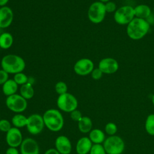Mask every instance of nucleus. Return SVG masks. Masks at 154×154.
Here are the masks:
<instances>
[{"mask_svg":"<svg viewBox=\"0 0 154 154\" xmlns=\"http://www.w3.org/2000/svg\"><path fill=\"white\" fill-rule=\"evenodd\" d=\"M135 17L146 19L151 14V9L146 4H139L134 7Z\"/></svg>","mask_w":154,"mask_h":154,"instance_id":"a211bd4d","label":"nucleus"},{"mask_svg":"<svg viewBox=\"0 0 154 154\" xmlns=\"http://www.w3.org/2000/svg\"><path fill=\"white\" fill-rule=\"evenodd\" d=\"M149 29L150 24L146 19L135 17L127 25L126 33L131 39L138 40L145 37Z\"/></svg>","mask_w":154,"mask_h":154,"instance_id":"f257e3e1","label":"nucleus"},{"mask_svg":"<svg viewBox=\"0 0 154 154\" xmlns=\"http://www.w3.org/2000/svg\"><path fill=\"white\" fill-rule=\"evenodd\" d=\"M109 1H110V0H99V2H101L103 3V4H105V3H106L107 2Z\"/></svg>","mask_w":154,"mask_h":154,"instance_id":"e433bc0d","label":"nucleus"},{"mask_svg":"<svg viewBox=\"0 0 154 154\" xmlns=\"http://www.w3.org/2000/svg\"><path fill=\"white\" fill-rule=\"evenodd\" d=\"M0 154H1V153H0Z\"/></svg>","mask_w":154,"mask_h":154,"instance_id":"a19ab883","label":"nucleus"},{"mask_svg":"<svg viewBox=\"0 0 154 154\" xmlns=\"http://www.w3.org/2000/svg\"><path fill=\"white\" fill-rule=\"evenodd\" d=\"M44 154H60L55 148L48 149L45 151Z\"/></svg>","mask_w":154,"mask_h":154,"instance_id":"f704fd0d","label":"nucleus"},{"mask_svg":"<svg viewBox=\"0 0 154 154\" xmlns=\"http://www.w3.org/2000/svg\"><path fill=\"white\" fill-rule=\"evenodd\" d=\"M57 105L60 111L70 113L77 109L78 102L74 95L67 92L58 96L57 99Z\"/></svg>","mask_w":154,"mask_h":154,"instance_id":"423d86ee","label":"nucleus"},{"mask_svg":"<svg viewBox=\"0 0 154 154\" xmlns=\"http://www.w3.org/2000/svg\"><path fill=\"white\" fill-rule=\"evenodd\" d=\"M9 0H0V6L4 7L6 6Z\"/></svg>","mask_w":154,"mask_h":154,"instance_id":"c9c22d12","label":"nucleus"},{"mask_svg":"<svg viewBox=\"0 0 154 154\" xmlns=\"http://www.w3.org/2000/svg\"><path fill=\"white\" fill-rule=\"evenodd\" d=\"M88 134V138L93 144H102L106 138L105 132L98 128L92 129Z\"/></svg>","mask_w":154,"mask_h":154,"instance_id":"f3484780","label":"nucleus"},{"mask_svg":"<svg viewBox=\"0 0 154 154\" xmlns=\"http://www.w3.org/2000/svg\"><path fill=\"white\" fill-rule=\"evenodd\" d=\"M106 14L105 4L99 1H95L91 4L87 11V16L89 20L95 24L103 22Z\"/></svg>","mask_w":154,"mask_h":154,"instance_id":"39448f33","label":"nucleus"},{"mask_svg":"<svg viewBox=\"0 0 154 154\" xmlns=\"http://www.w3.org/2000/svg\"><path fill=\"white\" fill-rule=\"evenodd\" d=\"M11 122L13 127L19 129L26 127L27 123V117L21 113L16 114L11 118Z\"/></svg>","mask_w":154,"mask_h":154,"instance_id":"5701e85b","label":"nucleus"},{"mask_svg":"<svg viewBox=\"0 0 154 154\" xmlns=\"http://www.w3.org/2000/svg\"><path fill=\"white\" fill-rule=\"evenodd\" d=\"M42 116L45 126L49 131L57 132L63 129L64 120L60 110L54 108L47 109Z\"/></svg>","mask_w":154,"mask_h":154,"instance_id":"7ed1b4c3","label":"nucleus"},{"mask_svg":"<svg viewBox=\"0 0 154 154\" xmlns=\"http://www.w3.org/2000/svg\"><path fill=\"white\" fill-rule=\"evenodd\" d=\"M55 149L60 154H70L72 150V145L67 137L60 135L55 140Z\"/></svg>","mask_w":154,"mask_h":154,"instance_id":"4468645a","label":"nucleus"},{"mask_svg":"<svg viewBox=\"0 0 154 154\" xmlns=\"http://www.w3.org/2000/svg\"><path fill=\"white\" fill-rule=\"evenodd\" d=\"M22 134L19 128L12 127L5 135V141L9 147H18L23 141Z\"/></svg>","mask_w":154,"mask_h":154,"instance_id":"9b49d317","label":"nucleus"},{"mask_svg":"<svg viewBox=\"0 0 154 154\" xmlns=\"http://www.w3.org/2000/svg\"><path fill=\"white\" fill-rule=\"evenodd\" d=\"M104 4L106 13H114L117 9L116 4L113 1H109Z\"/></svg>","mask_w":154,"mask_h":154,"instance_id":"c756f323","label":"nucleus"},{"mask_svg":"<svg viewBox=\"0 0 154 154\" xmlns=\"http://www.w3.org/2000/svg\"><path fill=\"white\" fill-rule=\"evenodd\" d=\"M13 35L7 32H2L0 34V48L7 49L11 48L13 44Z\"/></svg>","mask_w":154,"mask_h":154,"instance_id":"412c9836","label":"nucleus"},{"mask_svg":"<svg viewBox=\"0 0 154 154\" xmlns=\"http://www.w3.org/2000/svg\"><path fill=\"white\" fill-rule=\"evenodd\" d=\"M13 80L17 84L19 85H22L28 81V77L25 75L23 72H19L14 75Z\"/></svg>","mask_w":154,"mask_h":154,"instance_id":"393cba45","label":"nucleus"},{"mask_svg":"<svg viewBox=\"0 0 154 154\" xmlns=\"http://www.w3.org/2000/svg\"><path fill=\"white\" fill-rule=\"evenodd\" d=\"M79 131L83 134L89 133L93 129V122L88 116H82L81 120L77 122Z\"/></svg>","mask_w":154,"mask_h":154,"instance_id":"aec40b11","label":"nucleus"},{"mask_svg":"<svg viewBox=\"0 0 154 154\" xmlns=\"http://www.w3.org/2000/svg\"><path fill=\"white\" fill-rule=\"evenodd\" d=\"M144 128L149 135L154 136V114H150L147 116L145 120Z\"/></svg>","mask_w":154,"mask_h":154,"instance_id":"b1692460","label":"nucleus"},{"mask_svg":"<svg viewBox=\"0 0 154 154\" xmlns=\"http://www.w3.org/2000/svg\"><path fill=\"white\" fill-rule=\"evenodd\" d=\"M104 130L105 132L108 136H112L116 134L118 129L116 123L113 122H109L105 125Z\"/></svg>","mask_w":154,"mask_h":154,"instance_id":"a878e982","label":"nucleus"},{"mask_svg":"<svg viewBox=\"0 0 154 154\" xmlns=\"http://www.w3.org/2000/svg\"><path fill=\"white\" fill-rule=\"evenodd\" d=\"M94 69L93 61L87 58L78 60L73 66L74 72L79 76H87L91 73Z\"/></svg>","mask_w":154,"mask_h":154,"instance_id":"9d476101","label":"nucleus"},{"mask_svg":"<svg viewBox=\"0 0 154 154\" xmlns=\"http://www.w3.org/2000/svg\"><path fill=\"white\" fill-rule=\"evenodd\" d=\"M153 13H154V8H153Z\"/></svg>","mask_w":154,"mask_h":154,"instance_id":"ea45409f","label":"nucleus"},{"mask_svg":"<svg viewBox=\"0 0 154 154\" xmlns=\"http://www.w3.org/2000/svg\"><path fill=\"white\" fill-rule=\"evenodd\" d=\"M55 90L58 95L64 94L67 92V85L63 81H58L55 85Z\"/></svg>","mask_w":154,"mask_h":154,"instance_id":"bb28decb","label":"nucleus"},{"mask_svg":"<svg viewBox=\"0 0 154 154\" xmlns=\"http://www.w3.org/2000/svg\"><path fill=\"white\" fill-rule=\"evenodd\" d=\"M106 154H122L125 149V143L120 136H108L102 144Z\"/></svg>","mask_w":154,"mask_h":154,"instance_id":"20e7f679","label":"nucleus"},{"mask_svg":"<svg viewBox=\"0 0 154 154\" xmlns=\"http://www.w3.org/2000/svg\"><path fill=\"white\" fill-rule=\"evenodd\" d=\"M43 116L39 114H32L27 117L26 128L32 135H38L42 132L45 127Z\"/></svg>","mask_w":154,"mask_h":154,"instance_id":"1a4fd4ad","label":"nucleus"},{"mask_svg":"<svg viewBox=\"0 0 154 154\" xmlns=\"http://www.w3.org/2000/svg\"><path fill=\"white\" fill-rule=\"evenodd\" d=\"M98 68L105 74H113L116 73L119 68L118 61L111 57L103 58L100 60L98 64Z\"/></svg>","mask_w":154,"mask_h":154,"instance_id":"f8f14e48","label":"nucleus"},{"mask_svg":"<svg viewBox=\"0 0 154 154\" xmlns=\"http://www.w3.org/2000/svg\"><path fill=\"white\" fill-rule=\"evenodd\" d=\"M135 18L134 7L129 5H123L114 13V21L119 25H128Z\"/></svg>","mask_w":154,"mask_h":154,"instance_id":"0eeeda50","label":"nucleus"},{"mask_svg":"<svg viewBox=\"0 0 154 154\" xmlns=\"http://www.w3.org/2000/svg\"><path fill=\"white\" fill-rule=\"evenodd\" d=\"M19 94L26 100L31 99L34 95V90L32 85L27 82L21 85L19 89Z\"/></svg>","mask_w":154,"mask_h":154,"instance_id":"4be33fe9","label":"nucleus"},{"mask_svg":"<svg viewBox=\"0 0 154 154\" xmlns=\"http://www.w3.org/2000/svg\"><path fill=\"white\" fill-rule=\"evenodd\" d=\"M1 7H1V6H0V9H1Z\"/></svg>","mask_w":154,"mask_h":154,"instance_id":"58836bf2","label":"nucleus"},{"mask_svg":"<svg viewBox=\"0 0 154 154\" xmlns=\"http://www.w3.org/2000/svg\"><path fill=\"white\" fill-rule=\"evenodd\" d=\"M82 116H83L82 115L81 112L77 109L70 112V117L71 119L74 122H79L81 120V119L82 117Z\"/></svg>","mask_w":154,"mask_h":154,"instance_id":"7c9ffc66","label":"nucleus"},{"mask_svg":"<svg viewBox=\"0 0 154 154\" xmlns=\"http://www.w3.org/2000/svg\"><path fill=\"white\" fill-rule=\"evenodd\" d=\"M9 79V74L3 69L0 70V85H3Z\"/></svg>","mask_w":154,"mask_h":154,"instance_id":"473e14b6","label":"nucleus"},{"mask_svg":"<svg viewBox=\"0 0 154 154\" xmlns=\"http://www.w3.org/2000/svg\"><path fill=\"white\" fill-rule=\"evenodd\" d=\"M14 14L11 8L7 6L2 7L0 9V28L9 27L13 22Z\"/></svg>","mask_w":154,"mask_h":154,"instance_id":"2eb2a0df","label":"nucleus"},{"mask_svg":"<svg viewBox=\"0 0 154 154\" xmlns=\"http://www.w3.org/2000/svg\"><path fill=\"white\" fill-rule=\"evenodd\" d=\"M91 76L94 80H99L100 79L102 76L103 73L97 67V68H94V69L91 72Z\"/></svg>","mask_w":154,"mask_h":154,"instance_id":"2f4dec72","label":"nucleus"},{"mask_svg":"<svg viewBox=\"0 0 154 154\" xmlns=\"http://www.w3.org/2000/svg\"><path fill=\"white\" fill-rule=\"evenodd\" d=\"M5 105L11 111L17 113H22L27 108V100L23 98L20 94H14L7 97Z\"/></svg>","mask_w":154,"mask_h":154,"instance_id":"6e6552de","label":"nucleus"},{"mask_svg":"<svg viewBox=\"0 0 154 154\" xmlns=\"http://www.w3.org/2000/svg\"><path fill=\"white\" fill-rule=\"evenodd\" d=\"M93 145L88 137H82L76 142V152L77 154H89Z\"/></svg>","mask_w":154,"mask_h":154,"instance_id":"dca6fc26","label":"nucleus"},{"mask_svg":"<svg viewBox=\"0 0 154 154\" xmlns=\"http://www.w3.org/2000/svg\"><path fill=\"white\" fill-rule=\"evenodd\" d=\"M17 90L18 85L13 79H8L3 85H2V92L7 97L16 94Z\"/></svg>","mask_w":154,"mask_h":154,"instance_id":"6ab92c4d","label":"nucleus"},{"mask_svg":"<svg viewBox=\"0 0 154 154\" xmlns=\"http://www.w3.org/2000/svg\"><path fill=\"white\" fill-rule=\"evenodd\" d=\"M5 154H19V151L16 147H9L5 151Z\"/></svg>","mask_w":154,"mask_h":154,"instance_id":"72a5a7b5","label":"nucleus"},{"mask_svg":"<svg viewBox=\"0 0 154 154\" xmlns=\"http://www.w3.org/2000/svg\"><path fill=\"white\" fill-rule=\"evenodd\" d=\"M89 154H106L102 144H93Z\"/></svg>","mask_w":154,"mask_h":154,"instance_id":"c85d7f7f","label":"nucleus"},{"mask_svg":"<svg viewBox=\"0 0 154 154\" xmlns=\"http://www.w3.org/2000/svg\"><path fill=\"white\" fill-rule=\"evenodd\" d=\"M19 147L20 154H39L40 153L38 143L31 137L23 139Z\"/></svg>","mask_w":154,"mask_h":154,"instance_id":"ddd939ff","label":"nucleus"},{"mask_svg":"<svg viewBox=\"0 0 154 154\" xmlns=\"http://www.w3.org/2000/svg\"><path fill=\"white\" fill-rule=\"evenodd\" d=\"M152 103L153 105L154 106V94H153V96L152 97Z\"/></svg>","mask_w":154,"mask_h":154,"instance_id":"4c0bfd02","label":"nucleus"},{"mask_svg":"<svg viewBox=\"0 0 154 154\" xmlns=\"http://www.w3.org/2000/svg\"><path fill=\"white\" fill-rule=\"evenodd\" d=\"M0 120H1V119H0Z\"/></svg>","mask_w":154,"mask_h":154,"instance_id":"79ce46f5","label":"nucleus"},{"mask_svg":"<svg viewBox=\"0 0 154 154\" xmlns=\"http://www.w3.org/2000/svg\"><path fill=\"white\" fill-rule=\"evenodd\" d=\"M2 69L8 74H16L22 72L25 68V60L19 55L16 54H8L4 55L1 61Z\"/></svg>","mask_w":154,"mask_h":154,"instance_id":"f03ea898","label":"nucleus"},{"mask_svg":"<svg viewBox=\"0 0 154 154\" xmlns=\"http://www.w3.org/2000/svg\"><path fill=\"white\" fill-rule=\"evenodd\" d=\"M11 122L9 120L3 119L0 120V131L7 133L12 128Z\"/></svg>","mask_w":154,"mask_h":154,"instance_id":"cd10ccee","label":"nucleus"}]
</instances>
